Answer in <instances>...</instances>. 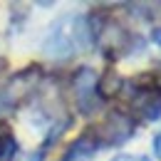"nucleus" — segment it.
Returning <instances> with one entry per match:
<instances>
[{"mask_svg":"<svg viewBox=\"0 0 161 161\" xmlns=\"http://www.w3.org/2000/svg\"><path fill=\"white\" fill-rule=\"evenodd\" d=\"M114 161H149V159H144V156H126L124 154V156H117Z\"/></svg>","mask_w":161,"mask_h":161,"instance_id":"obj_11","label":"nucleus"},{"mask_svg":"<svg viewBox=\"0 0 161 161\" xmlns=\"http://www.w3.org/2000/svg\"><path fill=\"white\" fill-rule=\"evenodd\" d=\"M134 109L141 114V119H146V121L161 119V92L154 89V87L139 89L134 94Z\"/></svg>","mask_w":161,"mask_h":161,"instance_id":"obj_6","label":"nucleus"},{"mask_svg":"<svg viewBox=\"0 0 161 161\" xmlns=\"http://www.w3.org/2000/svg\"><path fill=\"white\" fill-rule=\"evenodd\" d=\"M18 154V139L8 126H0V161H13Z\"/></svg>","mask_w":161,"mask_h":161,"instance_id":"obj_9","label":"nucleus"},{"mask_svg":"<svg viewBox=\"0 0 161 161\" xmlns=\"http://www.w3.org/2000/svg\"><path fill=\"white\" fill-rule=\"evenodd\" d=\"M154 154L161 159V134H156V136H154Z\"/></svg>","mask_w":161,"mask_h":161,"instance_id":"obj_10","label":"nucleus"},{"mask_svg":"<svg viewBox=\"0 0 161 161\" xmlns=\"http://www.w3.org/2000/svg\"><path fill=\"white\" fill-rule=\"evenodd\" d=\"M42 52L50 57V60H69L72 55H75V45H72V37H69V32L64 30V20H60L52 30H50V35L45 37L42 42Z\"/></svg>","mask_w":161,"mask_h":161,"instance_id":"obj_4","label":"nucleus"},{"mask_svg":"<svg viewBox=\"0 0 161 161\" xmlns=\"http://www.w3.org/2000/svg\"><path fill=\"white\" fill-rule=\"evenodd\" d=\"M42 80V69L35 64V67H25L20 72H15L10 80L0 87V114L5 112H13L18 109L22 102L27 99Z\"/></svg>","mask_w":161,"mask_h":161,"instance_id":"obj_1","label":"nucleus"},{"mask_svg":"<svg viewBox=\"0 0 161 161\" xmlns=\"http://www.w3.org/2000/svg\"><path fill=\"white\" fill-rule=\"evenodd\" d=\"M97 149H99V144L94 139V134L87 131V134H82L80 139H75L69 144V149L64 151L62 161H92L97 156Z\"/></svg>","mask_w":161,"mask_h":161,"instance_id":"obj_7","label":"nucleus"},{"mask_svg":"<svg viewBox=\"0 0 161 161\" xmlns=\"http://www.w3.org/2000/svg\"><path fill=\"white\" fill-rule=\"evenodd\" d=\"M121 87H124L121 75H119V72H114V69H107L99 80H97V94L104 97V99H109V97H117V94H119Z\"/></svg>","mask_w":161,"mask_h":161,"instance_id":"obj_8","label":"nucleus"},{"mask_svg":"<svg viewBox=\"0 0 161 161\" xmlns=\"http://www.w3.org/2000/svg\"><path fill=\"white\" fill-rule=\"evenodd\" d=\"M97 40H99L104 55L117 57V55H121V52L129 50V45H131V35L121 27L119 22H107V25L99 30V37H97Z\"/></svg>","mask_w":161,"mask_h":161,"instance_id":"obj_5","label":"nucleus"},{"mask_svg":"<svg viewBox=\"0 0 161 161\" xmlns=\"http://www.w3.org/2000/svg\"><path fill=\"white\" fill-rule=\"evenodd\" d=\"M5 67H8V62H5V60H0V75H3V69H5Z\"/></svg>","mask_w":161,"mask_h":161,"instance_id":"obj_14","label":"nucleus"},{"mask_svg":"<svg viewBox=\"0 0 161 161\" xmlns=\"http://www.w3.org/2000/svg\"><path fill=\"white\" fill-rule=\"evenodd\" d=\"M89 131L94 134L99 146H119V144H124L126 139L134 136V119L129 114L119 112V109H114L104 117V121L99 126H94Z\"/></svg>","mask_w":161,"mask_h":161,"instance_id":"obj_2","label":"nucleus"},{"mask_svg":"<svg viewBox=\"0 0 161 161\" xmlns=\"http://www.w3.org/2000/svg\"><path fill=\"white\" fill-rule=\"evenodd\" d=\"M154 40L161 45V27H156V30H154Z\"/></svg>","mask_w":161,"mask_h":161,"instance_id":"obj_13","label":"nucleus"},{"mask_svg":"<svg viewBox=\"0 0 161 161\" xmlns=\"http://www.w3.org/2000/svg\"><path fill=\"white\" fill-rule=\"evenodd\" d=\"M72 87L77 94V107L82 114H94L102 104V97L97 94V75L92 67H80L72 77Z\"/></svg>","mask_w":161,"mask_h":161,"instance_id":"obj_3","label":"nucleus"},{"mask_svg":"<svg viewBox=\"0 0 161 161\" xmlns=\"http://www.w3.org/2000/svg\"><path fill=\"white\" fill-rule=\"evenodd\" d=\"M27 161H42V151H37V154H30V156H27Z\"/></svg>","mask_w":161,"mask_h":161,"instance_id":"obj_12","label":"nucleus"}]
</instances>
